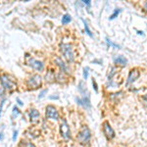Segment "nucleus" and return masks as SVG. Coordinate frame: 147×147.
Segmentation results:
<instances>
[{
	"label": "nucleus",
	"mask_w": 147,
	"mask_h": 147,
	"mask_svg": "<svg viewBox=\"0 0 147 147\" xmlns=\"http://www.w3.org/2000/svg\"><path fill=\"white\" fill-rule=\"evenodd\" d=\"M17 137H18V130L16 129V130H14V132H13V137H12V140L15 142L16 139H17Z\"/></svg>",
	"instance_id": "a878e982"
},
{
	"label": "nucleus",
	"mask_w": 147,
	"mask_h": 147,
	"mask_svg": "<svg viewBox=\"0 0 147 147\" xmlns=\"http://www.w3.org/2000/svg\"><path fill=\"white\" fill-rule=\"evenodd\" d=\"M6 101V97L5 98H2V100L0 101V116H1V113H2V109H3V105Z\"/></svg>",
	"instance_id": "b1692460"
},
{
	"label": "nucleus",
	"mask_w": 147,
	"mask_h": 147,
	"mask_svg": "<svg viewBox=\"0 0 147 147\" xmlns=\"http://www.w3.org/2000/svg\"><path fill=\"white\" fill-rule=\"evenodd\" d=\"M43 84V79L39 74H32L25 80L26 88L28 90H36Z\"/></svg>",
	"instance_id": "7ed1b4c3"
},
{
	"label": "nucleus",
	"mask_w": 147,
	"mask_h": 147,
	"mask_svg": "<svg viewBox=\"0 0 147 147\" xmlns=\"http://www.w3.org/2000/svg\"><path fill=\"white\" fill-rule=\"evenodd\" d=\"M114 63L118 66H121V67H125V66H127V58H125L124 56L118 55L114 58Z\"/></svg>",
	"instance_id": "4468645a"
},
{
	"label": "nucleus",
	"mask_w": 147,
	"mask_h": 147,
	"mask_svg": "<svg viewBox=\"0 0 147 147\" xmlns=\"http://www.w3.org/2000/svg\"><path fill=\"white\" fill-rule=\"evenodd\" d=\"M54 95L55 96H49V99H56V100L57 99H59V96L57 95V94H54Z\"/></svg>",
	"instance_id": "c85d7f7f"
},
{
	"label": "nucleus",
	"mask_w": 147,
	"mask_h": 147,
	"mask_svg": "<svg viewBox=\"0 0 147 147\" xmlns=\"http://www.w3.org/2000/svg\"><path fill=\"white\" fill-rule=\"evenodd\" d=\"M78 142L82 146H87L89 145L91 140V131L89 129V127L86 125H82L79 130V134L77 136Z\"/></svg>",
	"instance_id": "20e7f679"
},
{
	"label": "nucleus",
	"mask_w": 147,
	"mask_h": 147,
	"mask_svg": "<svg viewBox=\"0 0 147 147\" xmlns=\"http://www.w3.org/2000/svg\"><path fill=\"white\" fill-rule=\"evenodd\" d=\"M28 119H30V123L32 125H37L40 123L41 120V116H40V112L36 108H30L28 109Z\"/></svg>",
	"instance_id": "1a4fd4ad"
},
{
	"label": "nucleus",
	"mask_w": 147,
	"mask_h": 147,
	"mask_svg": "<svg viewBox=\"0 0 147 147\" xmlns=\"http://www.w3.org/2000/svg\"><path fill=\"white\" fill-rule=\"evenodd\" d=\"M106 42H107L108 46H112V47H114V48H120V46L118 45V44H116V43H114L113 41H111L108 37H106Z\"/></svg>",
	"instance_id": "aec40b11"
},
{
	"label": "nucleus",
	"mask_w": 147,
	"mask_h": 147,
	"mask_svg": "<svg viewBox=\"0 0 147 147\" xmlns=\"http://www.w3.org/2000/svg\"><path fill=\"white\" fill-rule=\"evenodd\" d=\"M17 147H19V146H17Z\"/></svg>",
	"instance_id": "473e14b6"
},
{
	"label": "nucleus",
	"mask_w": 147,
	"mask_h": 147,
	"mask_svg": "<svg viewBox=\"0 0 147 147\" xmlns=\"http://www.w3.org/2000/svg\"><path fill=\"white\" fill-rule=\"evenodd\" d=\"M110 71H111V72L109 73V76H108V80H112L114 76L116 75V71H117V69H116V68H111V69H110Z\"/></svg>",
	"instance_id": "6ab92c4d"
},
{
	"label": "nucleus",
	"mask_w": 147,
	"mask_h": 147,
	"mask_svg": "<svg viewBox=\"0 0 147 147\" xmlns=\"http://www.w3.org/2000/svg\"><path fill=\"white\" fill-rule=\"evenodd\" d=\"M102 127H103L104 134H105L106 138L108 140H111L115 137V131H114L113 127H111V125L109 124V122H104L103 125H102Z\"/></svg>",
	"instance_id": "9b49d317"
},
{
	"label": "nucleus",
	"mask_w": 147,
	"mask_h": 147,
	"mask_svg": "<svg viewBox=\"0 0 147 147\" xmlns=\"http://www.w3.org/2000/svg\"><path fill=\"white\" fill-rule=\"evenodd\" d=\"M0 84L5 91L13 92L17 89V80L10 74L3 73L0 75Z\"/></svg>",
	"instance_id": "f03ea898"
},
{
	"label": "nucleus",
	"mask_w": 147,
	"mask_h": 147,
	"mask_svg": "<svg viewBox=\"0 0 147 147\" xmlns=\"http://www.w3.org/2000/svg\"><path fill=\"white\" fill-rule=\"evenodd\" d=\"M56 74H57V72H55V69H48V70H47L46 75H45V78H44L45 82H48V84L55 82Z\"/></svg>",
	"instance_id": "ddd939ff"
},
{
	"label": "nucleus",
	"mask_w": 147,
	"mask_h": 147,
	"mask_svg": "<svg viewBox=\"0 0 147 147\" xmlns=\"http://www.w3.org/2000/svg\"><path fill=\"white\" fill-rule=\"evenodd\" d=\"M53 61H54V65H55V67L58 68V70L60 71V72L66 74V75H68V76L70 75L71 74L70 67H69V65L67 63L64 62L63 59L61 58V57L55 56L53 58Z\"/></svg>",
	"instance_id": "6e6552de"
},
{
	"label": "nucleus",
	"mask_w": 147,
	"mask_h": 147,
	"mask_svg": "<svg viewBox=\"0 0 147 147\" xmlns=\"http://www.w3.org/2000/svg\"><path fill=\"white\" fill-rule=\"evenodd\" d=\"M37 125H32V127H28V129L25 131V138L28 139V140H34V139H36L38 138L40 136V134H41V131H40V129L38 127H36Z\"/></svg>",
	"instance_id": "9d476101"
},
{
	"label": "nucleus",
	"mask_w": 147,
	"mask_h": 147,
	"mask_svg": "<svg viewBox=\"0 0 147 147\" xmlns=\"http://www.w3.org/2000/svg\"><path fill=\"white\" fill-rule=\"evenodd\" d=\"M92 85H93L94 91L97 93V92H98V87H97V84H96V82H95V80H94V79H92Z\"/></svg>",
	"instance_id": "393cba45"
},
{
	"label": "nucleus",
	"mask_w": 147,
	"mask_h": 147,
	"mask_svg": "<svg viewBox=\"0 0 147 147\" xmlns=\"http://www.w3.org/2000/svg\"><path fill=\"white\" fill-rule=\"evenodd\" d=\"M60 114L58 109L53 104H48L45 107V120L51 121L53 123H57L60 120Z\"/></svg>",
	"instance_id": "423d86ee"
},
{
	"label": "nucleus",
	"mask_w": 147,
	"mask_h": 147,
	"mask_svg": "<svg viewBox=\"0 0 147 147\" xmlns=\"http://www.w3.org/2000/svg\"><path fill=\"white\" fill-rule=\"evenodd\" d=\"M16 101L18 102V104H19L20 106H23V105H24V102H23L22 100H21V99L19 98V97H17V98H16Z\"/></svg>",
	"instance_id": "bb28decb"
},
{
	"label": "nucleus",
	"mask_w": 147,
	"mask_h": 147,
	"mask_svg": "<svg viewBox=\"0 0 147 147\" xmlns=\"http://www.w3.org/2000/svg\"><path fill=\"white\" fill-rule=\"evenodd\" d=\"M139 76H140V73H139L138 70H136V69L130 70V72L129 74V77H127V84H132V82H134L139 78Z\"/></svg>",
	"instance_id": "f8f14e48"
},
{
	"label": "nucleus",
	"mask_w": 147,
	"mask_h": 147,
	"mask_svg": "<svg viewBox=\"0 0 147 147\" xmlns=\"http://www.w3.org/2000/svg\"><path fill=\"white\" fill-rule=\"evenodd\" d=\"M3 136H3V132L1 131V132H0V140H2V139H3Z\"/></svg>",
	"instance_id": "c756f323"
},
{
	"label": "nucleus",
	"mask_w": 147,
	"mask_h": 147,
	"mask_svg": "<svg viewBox=\"0 0 147 147\" xmlns=\"http://www.w3.org/2000/svg\"><path fill=\"white\" fill-rule=\"evenodd\" d=\"M59 49H60L61 55L65 59V61L68 64L74 63L76 60V52L75 47L72 43L69 42H61L59 45Z\"/></svg>",
	"instance_id": "f257e3e1"
},
{
	"label": "nucleus",
	"mask_w": 147,
	"mask_h": 147,
	"mask_svg": "<svg viewBox=\"0 0 147 147\" xmlns=\"http://www.w3.org/2000/svg\"><path fill=\"white\" fill-rule=\"evenodd\" d=\"M144 9H145V11L147 12V2H145V4H144Z\"/></svg>",
	"instance_id": "7c9ffc66"
},
{
	"label": "nucleus",
	"mask_w": 147,
	"mask_h": 147,
	"mask_svg": "<svg viewBox=\"0 0 147 147\" xmlns=\"http://www.w3.org/2000/svg\"><path fill=\"white\" fill-rule=\"evenodd\" d=\"M120 12H121L120 9H116V10L114 11V13L112 14V15H111V17L109 18V19H110V20H114L115 18H117V17H118V15L120 14Z\"/></svg>",
	"instance_id": "412c9836"
},
{
	"label": "nucleus",
	"mask_w": 147,
	"mask_h": 147,
	"mask_svg": "<svg viewBox=\"0 0 147 147\" xmlns=\"http://www.w3.org/2000/svg\"><path fill=\"white\" fill-rule=\"evenodd\" d=\"M88 68H84V79L86 80L87 78H88Z\"/></svg>",
	"instance_id": "5701e85b"
},
{
	"label": "nucleus",
	"mask_w": 147,
	"mask_h": 147,
	"mask_svg": "<svg viewBox=\"0 0 147 147\" xmlns=\"http://www.w3.org/2000/svg\"><path fill=\"white\" fill-rule=\"evenodd\" d=\"M19 147H36V145L32 141L28 140L26 138H22L20 141V143L18 144Z\"/></svg>",
	"instance_id": "2eb2a0df"
},
{
	"label": "nucleus",
	"mask_w": 147,
	"mask_h": 147,
	"mask_svg": "<svg viewBox=\"0 0 147 147\" xmlns=\"http://www.w3.org/2000/svg\"><path fill=\"white\" fill-rule=\"evenodd\" d=\"M143 98L145 99V100L147 101V94H146V95H144V97H143Z\"/></svg>",
	"instance_id": "2f4dec72"
},
{
	"label": "nucleus",
	"mask_w": 147,
	"mask_h": 147,
	"mask_svg": "<svg viewBox=\"0 0 147 147\" xmlns=\"http://www.w3.org/2000/svg\"><path fill=\"white\" fill-rule=\"evenodd\" d=\"M82 23H84V30H85V32H86V34H88L90 37H93V35H92V34H91V30L88 27V24H87V22L82 19Z\"/></svg>",
	"instance_id": "a211bd4d"
},
{
	"label": "nucleus",
	"mask_w": 147,
	"mask_h": 147,
	"mask_svg": "<svg viewBox=\"0 0 147 147\" xmlns=\"http://www.w3.org/2000/svg\"><path fill=\"white\" fill-rule=\"evenodd\" d=\"M59 134H60V136L62 137L63 140L65 141H69L72 137L70 125H69L66 118H60V120H59Z\"/></svg>",
	"instance_id": "39448f33"
},
{
	"label": "nucleus",
	"mask_w": 147,
	"mask_h": 147,
	"mask_svg": "<svg viewBox=\"0 0 147 147\" xmlns=\"http://www.w3.org/2000/svg\"><path fill=\"white\" fill-rule=\"evenodd\" d=\"M26 63H27V65L30 66L32 70L36 71V72H43L44 69H45V64L42 62V61L34 59V57H30L28 55L26 56Z\"/></svg>",
	"instance_id": "0eeeda50"
},
{
	"label": "nucleus",
	"mask_w": 147,
	"mask_h": 147,
	"mask_svg": "<svg viewBox=\"0 0 147 147\" xmlns=\"http://www.w3.org/2000/svg\"><path fill=\"white\" fill-rule=\"evenodd\" d=\"M72 22V17L69 14H65L62 17V25H68Z\"/></svg>",
	"instance_id": "f3484780"
},
{
	"label": "nucleus",
	"mask_w": 147,
	"mask_h": 147,
	"mask_svg": "<svg viewBox=\"0 0 147 147\" xmlns=\"http://www.w3.org/2000/svg\"><path fill=\"white\" fill-rule=\"evenodd\" d=\"M20 115H21L20 109L18 108V106H17V105H14V106H13V109H12V115H11L12 120L17 119V118H18Z\"/></svg>",
	"instance_id": "dca6fc26"
},
{
	"label": "nucleus",
	"mask_w": 147,
	"mask_h": 147,
	"mask_svg": "<svg viewBox=\"0 0 147 147\" xmlns=\"http://www.w3.org/2000/svg\"><path fill=\"white\" fill-rule=\"evenodd\" d=\"M82 3L84 4V5H86V6H88V7H90V1H89V0H84V2H82Z\"/></svg>",
	"instance_id": "cd10ccee"
},
{
	"label": "nucleus",
	"mask_w": 147,
	"mask_h": 147,
	"mask_svg": "<svg viewBox=\"0 0 147 147\" xmlns=\"http://www.w3.org/2000/svg\"><path fill=\"white\" fill-rule=\"evenodd\" d=\"M48 92V88H44L43 90H41V92L39 93V95H38V99H41V98H43L44 96H45V94Z\"/></svg>",
	"instance_id": "4be33fe9"
}]
</instances>
